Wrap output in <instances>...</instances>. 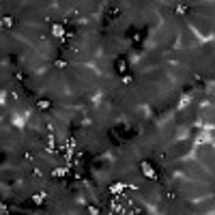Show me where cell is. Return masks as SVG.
I'll list each match as a JSON object with an SVG mask.
<instances>
[{"mask_svg":"<svg viewBox=\"0 0 215 215\" xmlns=\"http://www.w3.org/2000/svg\"><path fill=\"white\" fill-rule=\"evenodd\" d=\"M140 170L144 172L148 178H157V172H155V168H153L148 161H142V164H140Z\"/></svg>","mask_w":215,"mask_h":215,"instance_id":"1","label":"cell"},{"mask_svg":"<svg viewBox=\"0 0 215 215\" xmlns=\"http://www.w3.org/2000/svg\"><path fill=\"white\" fill-rule=\"evenodd\" d=\"M114 67H116V73H123V75L127 73V60H125V58H118Z\"/></svg>","mask_w":215,"mask_h":215,"instance_id":"2","label":"cell"},{"mask_svg":"<svg viewBox=\"0 0 215 215\" xmlns=\"http://www.w3.org/2000/svg\"><path fill=\"white\" fill-rule=\"evenodd\" d=\"M47 108H52V101L49 99H39L37 101V110H47Z\"/></svg>","mask_w":215,"mask_h":215,"instance_id":"3","label":"cell"},{"mask_svg":"<svg viewBox=\"0 0 215 215\" xmlns=\"http://www.w3.org/2000/svg\"><path fill=\"white\" fill-rule=\"evenodd\" d=\"M121 13H123V11H121L118 6H112V9L108 11V17H112V19H116V17H121Z\"/></svg>","mask_w":215,"mask_h":215,"instance_id":"4","label":"cell"},{"mask_svg":"<svg viewBox=\"0 0 215 215\" xmlns=\"http://www.w3.org/2000/svg\"><path fill=\"white\" fill-rule=\"evenodd\" d=\"M52 32H54L56 37H62V35H65V26H60V24H54V26H52Z\"/></svg>","mask_w":215,"mask_h":215,"instance_id":"5","label":"cell"},{"mask_svg":"<svg viewBox=\"0 0 215 215\" xmlns=\"http://www.w3.org/2000/svg\"><path fill=\"white\" fill-rule=\"evenodd\" d=\"M13 26V17H2L0 19V28H11Z\"/></svg>","mask_w":215,"mask_h":215,"instance_id":"6","label":"cell"},{"mask_svg":"<svg viewBox=\"0 0 215 215\" xmlns=\"http://www.w3.org/2000/svg\"><path fill=\"white\" fill-rule=\"evenodd\" d=\"M32 202H35V204H39V207H41L43 202H45V194H35V196H32Z\"/></svg>","mask_w":215,"mask_h":215,"instance_id":"7","label":"cell"},{"mask_svg":"<svg viewBox=\"0 0 215 215\" xmlns=\"http://www.w3.org/2000/svg\"><path fill=\"white\" fill-rule=\"evenodd\" d=\"M69 172V168H56V170L52 172V176H56V178H60V176H65Z\"/></svg>","mask_w":215,"mask_h":215,"instance_id":"8","label":"cell"},{"mask_svg":"<svg viewBox=\"0 0 215 215\" xmlns=\"http://www.w3.org/2000/svg\"><path fill=\"white\" fill-rule=\"evenodd\" d=\"M131 41L140 43V41H142V32H140V30H133V32H131Z\"/></svg>","mask_w":215,"mask_h":215,"instance_id":"9","label":"cell"},{"mask_svg":"<svg viewBox=\"0 0 215 215\" xmlns=\"http://www.w3.org/2000/svg\"><path fill=\"white\" fill-rule=\"evenodd\" d=\"M121 82H123V84H131V82H133V75H131V73H125V75H123V78H121Z\"/></svg>","mask_w":215,"mask_h":215,"instance_id":"10","label":"cell"},{"mask_svg":"<svg viewBox=\"0 0 215 215\" xmlns=\"http://www.w3.org/2000/svg\"><path fill=\"white\" fill-rule=\"evenodd\" d=\"M54 67H58V69H65V67H67V60L58 58V60H54Z\"/></svg>","mask_w":215,"mask_h":215,"instance_id":"11","label":"cell"},{"mask_svg":"<svg viewBox=\"0 0 215 215\" xmlns=\"http://www.w3.org/2000/svg\"><path fill=\"white\" fill-rule=\"evenodd\" d=\"M176 13H178V15H185V13H187V4H178V6H176Z\"/></svg>","mask_w":215,"mask_h":215,"instance_id":"12","label":"cell"},{"mask_svg":"<svg viewBox=\"0 0 215 215\" xmlns=\"http://www.w3.org/2000/svg\"><path fill=\"white\" fill-rule=\"evenodd\" d=\"M166 200H176V191H170V189H168V191H166Z\"/></svg>","mask_w":215,"mask_h":215,"instance_id":"13","label":"cell"},{"mask_svg":"<svg viewBox=\"0 0 215 215\" xmlns=\"http://www.w3.org/2000/svg\"><path fill=\"white\" fill-rule=\"evenodd\" d=\"M13 78H15L17 82H22V80H24V73H22V71H15V73H13Z\"/></svg>","mask_w":215,"mask_h":215,"instance_id":"14","label":"cell"},{"mask_svg":"<svg viewBox=\"0 0 215 215\" xmlns=\"http://www.w3.org/2000/svg\"><path fill=\"white\" fill-rule=\"evenodd\" d=\"M88 213L90 215H99V209H97V207H88Z\"/></svg>","mask_w":215,"mask_h":215,"instance_id":"15","label":"cell"},{"mask_svg":"<svg viewBox=\"0 0 215 215\" xmlns=\"http://www.w3.org/2000/svg\"><path fill=\"white\" fill-rule=\"evenodd\" d=\"M6 211H9V207H6L4 202H0V213H4V215H6Z\"/></svg>","mask_w":215,"mask_h":215,"instance_id":"16","label":"cell"},{"mask_svg":"<svg viewBox=\"0 0 215 215\" xmlns=\"http://www.w3.org/2000/svg\"><path fill=\"white\" fill-rule=\"evenodd\" d=\"M0 155H2V151H0Z\"/></svg>","mask_w":215,"mask_h":215,"instance_id":"17","label":"cell"}]
</instances>
